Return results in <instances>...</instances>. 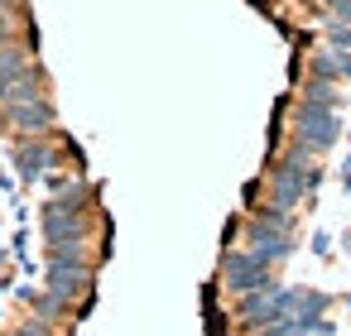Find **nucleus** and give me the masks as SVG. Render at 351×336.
Returning <instances> with one entry per match:
<instances>
[{
	"mask_svg": "<svg viewBox=\"0 0 351 336\" xmlns=\"http://www.w3.org/2000/svg\"><path fill=\"white\" fill-rule=\"evenodd\" d=\"M25 73H34L29 53H25L20 44H0V87H10V82L25 77Z\"/></svg>",
	"mask_w": 351,
	"mask_h": 336,
	"instance_id": "nucleus-8",
	"label": "nucleus"
},
{
	"mask_svg": "<svg viewBox=\"0 0 351 336\" xmlns=\"http://www.w3.org/2000/svg\"><path fill=\"white\" fill-rule=\"evenodd\" d=\"M10 29H15V15H10V10H0V44L10 39Z\"/></svg>",
	"mask_w": 351,
	"mask_h": 336,
	"instance_id": "nucleus-14",
	"label": "nucleus"
},
{
	"mask_svg": "<svg viewBox=\"0 0 351 336\" xmlns=\"http://www.w3.org/2000/svg\"><path fill=\"white\" fill-rule=\"evenodd\" d=\"M15 164H20V173H25V178H44V168L53 164V149H49V144H39V140H29V144H20V149H15Z\"/></svg>",
	"mask_w": 351,
	"mask_h": 336,
	"instance_id": "nucleus-7",
	"label": "nucleus"
},
{
	"mask_svg": "<svg viewBox=\"0 0 351 336\" xmlns=\"http://www.w3.org/2000/svg\"><path fill=\"white\" fill-rule=\"evenodd\" d=\"M332 10V25H351V0H327Z\"/></svg>",
	"mask_w": 351,
	"mask_h": 336,
	"instance_id": "nucleus-12",
	"label": "nucleus"
},
{
	"mask_svg": "<svg viewBox=\"0 0 351 336\" xmlns=\"http://www.w3.org/2000/svg\"><path fill=\"white\" fill-rule=\"evenodd\" d=\"M15 336H44V326H25V331H15Z\"/></svg>",
	"mask_w": 351,
	"mask_h": 336,
	"instance_id": "nucleus-16",
	"label": "nucleus"
},
{
	"mask_svg": "<svg viewBox=\"0 0 351 336\" xmlns=\"http://www.w3.org/2000/svg\"><path fill=\"white\" fill-rule=\"evenodd\" d=\"M293 144L303 154H322L337 144V111L327 106H303L298 101V116H293Z\"/></svg>",
	"mask_w": 351,
	"mask_h": 336,
	"instance_id": "nucleus-2",
	"label": "nucleus"
},
{
	"mask_svg": "<svg viewBox=\"0 0 351 336\" xmlns=\"http://www.w3.org/2000/svg\"><path fill=\"white\" fill-rule=\"evenodd\" d=\"M332 49H351V25H332Z\"/></svg>",
	"mask_w": 351,
	"mask_h": 336,
	"instance_id": "nucleus-13",
	"label": "nucleus"
},
{
	"mask_svg": "<svg viewBox=\"0 0 351 336\" xmlns=\"http://www.w3.org/2000/svg\"><path fill=\"white\" fill-rule=\"evenodd\" d=\"M0 10H10V0H0Z\"/></svg>",
	"mask_w": 351,
	"mask_h": 336,
	"instance_id": "nucleus-17",
	"label": "nucleus"
},
{
	"mask_svg": "<svg viewBox=\"0 0 351 336\" xmlns=\"http://www.w3.org/2000/svg\"><path fill=\"white\" fill-rule=\"evenodd\" d=\"M303 106H327V111H337V87L322 82V77H313V82L303 87Z\"/></svg>",
	"mask_w": 351,
	"mask_h": 336,
	"instance_id": "nucleus-9",
	"label": "nucleus"
},
{
	"mask_svg": "<svg viewBox=\"0 0 351 336\" xmlns=\"http://www.w3.org/2000/svg\"><path fill=\"white\" fill-rule=\"evenodd\" d=\"M245 250H250V255H260L265 264H279V259H289V255H293V235H289V231H274V226L250 221V226H245Z\"/></svg>",
	"mask_w": 351,
	"mask_h": 336,
	"instance_id": "nucleus-5",
	"label": "nucleus"
},
{
	"mask_svg": "<svg viewBox=\"0 0 351 336\" xmlns=\"http://www.w3.org/2000/svg\"><path fill=\"white\" fill-rule=\"evenodd\" d=\"M317 178H322V173H317V168L308 164V154L293 144V149H289V154L269 168V202L289 211L303 192H313V188H317Z\"/></svg>",
	"mask_w": 351,
	"mask_h": 336,
	"instance_id": "nucleus-1",
	"label": "nucleus"
},
{
	"mask_svg": "<svg viewBox=\"0 0 351 336\" xmlns=\"http://www.w3.org/2000/svg\"><path fill=\"white\" fill-rule=\"evenodd\" d=\"M0 116H5V125L20 130V135H44V130L53 125V106H49V96H39V101H20V106H5Z\"/></svg>",
	"mask_w": 351,
	"mask_h": 336,
	"instance_id": "nucleus-6",
	"label": "nucleus"
},
{
	"mask_svg": "<svg viewBox=\"0 0 351 336\" xmlns=\"http://www.w3.org/2000/svg\"><path fill=\"white\" fill-rule=\"evenodd\" d=\"M221 279H226V288H236V293L279 288L274 274H269V264H265L260 255H250V250H226V259H221Z\"/></svg>",
	"mask_w": 351,
	"mask_h": 336,
	"instance_id": "nucleus-3",
	"label": "nucleus"
},
{
	"mask_svg": "<svg viewBox=\"0 0 351 336\" xmlns=\"http://www.w3.org/2000/svg\"><path fill=\"white\" fill-rule=\"evenodd\" d=\"M341 77H351V53H341Z\"/></svg>",
	"mask_w": 351,
	"mask_h": 336,
	"instance_id": "nucleus-15",
	"label": "nucleus"
},
{
	"mask_svg": "<svg viewBox=\"0 0 351 336\" xmlns=\"http://www.w3.org/2000/svg\"><path fill=\"white\" fill-rule=\"evenodd\" d=\"M87 283H92L87 259H58V255H49V293H53V298L73 302V298L87 293Z\"/></svg>",
	"mask_w": 351,
	"mask_h": 336,
	"instance_id": "nucleus-4",
	"label": "nucleus"
},
{
	"mask_svg": "<svg viewBox=\"0 0 351 336\" xmlns=\"http://www.w3.org/2000/svg\"><path fill=\"white\" fill-rule=\"evenodd\" d=\"M313 77L337 82V77H341V53H317V58H313Z\"/></svg>",
	"mask_w": 351,
	"mask_h": 336,
	"instance_id": "nucleus-10",
	"label": "nucleus"
},
{
	"mask_svg": "<svg viewBox=\"0 0 351 336\" xmlns=\"http://www.w3.org/2000/svg\"><path fill=\"white\" fill-rule=\"evenodd\" d=\"M255 221H260V226H274V231H289V211L274 207V202H269V207H255Z\"/></svg>",
	"mask_w": 351,
	"mask_h": 336,
	"instance_id": "nucleus-11",
	"label": "nucleus"
}]
</instances>
